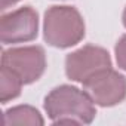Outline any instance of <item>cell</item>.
Listing matches in <instances>:
<instances>
[{"mask_svg":"<svg viewBox=\"0 0 126 126\" xmlns=\"http://www.w3.org/2000/svg\"><path fill=\"white\" fill-rule=\"evenodd\" d=\"M45 108L47 116L59 125L91 123L95 117L92 98L86 92L67 85L55 88L46 96Z\"/></svg>","mask_w":126,"mask_h":126,"instance_id":"cell-1","label":"cell"},{"mask_svg":"<svg viewBox=\"0 0 126 126\" xmlns=\"http://www.w3.org/2000/svg\"><path fill=\"white\" fill-rule=\"evenodd\" d=\"M85 36L80 14L70 6H52L45 14V39L55 47H70Z\"/></svg>","mask_w":126,"mask_h":126,"instance_id":"cell-2","label":"cell"},{"mask_svg":"<svg viewBox=\"0 0 126 126\" xmlns=\"http://www.w3.org/2000/svg\"><path fill=\"white\" fill-rule=\"evenodd\" d=\"M83 88L92 101L102 107L116 105L126 96V79L111 68H104L86 79Z\"/></svg>","mask_w":126,"mask_h":126,"instance_id":"cell-3","label":"cell"},{"mask_svg":"<svg viewBox=\"0 0 126 126\" xmlns=\"http://www.w3.org/2000/svg\"><path fill=\"white\" fill-rule=\"evenodd\" d=\"M2 65L12 70L22 83H31L37 80L46 67L45 50L40 46L14 47L5 50L2 55Z\"/></svg>","mask_w":126,"mask_h":126,"instance_id":"cell-4","label":"cell"},{"mask_svg":"<svg viewBox=\"0 0 126 126\" xmlns=\"http://www.w3.org/2000/svg\"><path fill=\"white\" fill-rule=\"evenodd\" d=\"M111 61L107 50L98 46H85L73 53H70L65 59V71L71 80L85 82L95 73L110 68Z\"/></svg>","mask_w":126,"mask_h":126,"instance_id":"cell-5","label":"cell"},{"mask_svg":"<svg viewBox=\"0 0 126 126\" xmlns=\"http://www.w3.org/2000/svg\"><path fill=\"white\" fill-rule=\"evenodd\" d=\"M37 12L30 6L5 14L0 19V39L3 43L28 42L37 36Z\"/></svg>","mask_w":126,"mask_h":126,"instance_id":"cell-6","label":"cell"},{"mask_svg":"<svg viewBox=\"0 0 126 126\" xmlns=\"http://www.w3.org/2000/svg\"><path fill=\"white\" fill-rule=\"evenodd\" d=\"M3 125L5 126H24V125L37 126V125H43V119L36 108L30 105H19L8 110L3 114Z\"/></svg>","mask_w":126,"mask_h":126,"instance_id":"cell-7","label":"cell"},{"mask_svg":"<svg viewBox=\"0 0 126 126\" xmlns=\"http://www.w3.org/2000/svg\"><path fill=\"white\" fill-rule=\"evenodd\" d=\"M22 80L8 67L2 65V71H0V101L8 102L9 99H14L19 95Z\"/></svg>","mask_w":126,"mask_h":126,"instance_id":"cell-8","label":"cell"},{"mask_svg":"<svg viewBox=\"0 0 126 126\" xmlns=\"http://www.w3.org/2000/svg\"><path fill=\"white\" fill-rule=\"evenodd\" d=\"M116 58H117L119 67L126 70V34L119 40V43L116 46Z\"/></svg>","mask_w":126,"mask_h":126,"instance_id":"cell-9","label":"cell"},{"mask_svg":"<svg viewBox=\"0 0 126 126\" xmlns=\"http://www.w3.org/2000/svg\"><path fill=\"white\" fill-rule=\"evenodd\" d=\"M16 2H19V0H2V11H6L9 6L15 5Z\"/></svg>","mask_w":126,"mask_h":126,"instance_id":"cell-10","label":"cell"},{"mask_svg":"<svg viewBox=\"0 0 126 126\" xmlns=\"http://www.w3.org/2000/svg\"><path fill=\"white\" fill-rule=\"evenodd\" d=\"M123 24H125V27H126V9H125V12H123Z\"/></svg>","mask_w":126,"mask_h":126,"instance_id":"cell-11","label":"cell"}]
</instances>
